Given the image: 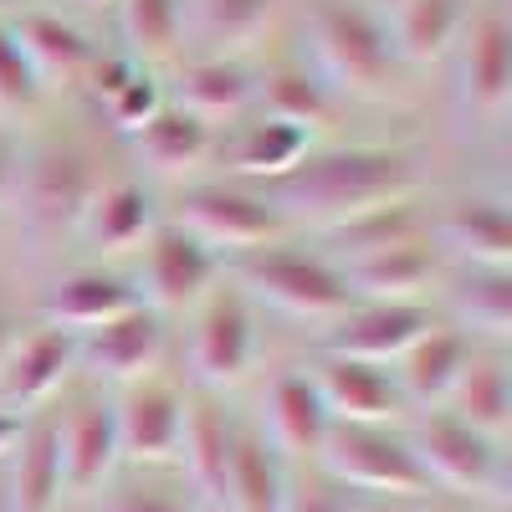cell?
<instances>
[{
    "mask_svg": "<svg viewBox=\"0 0 512 512\" xmlns=\"http://www.w3.org/2000/svg\"><path fill=\"white\" fill-rule=\"evenodd\" d=\"M159 359H164V318L144 303L77 338V369H88L103 384H118V390L154 379Z\"/></svg>",
    "mask_w": 512,
    "mask_h": 512,
    "instance_id": "cell-14",
    "label": "cell"
},
{
    "mask_svg": "<svg viewBox=\"0 0 512 512\" xmlns=\"http://www.w3.org/2000/svg\"><path fill=\"white\" fill-rule=\"evenodd\" d=\"M98 108L108 113V123L118 128V134H139V128L164 108V88H159V77H154L149 67H139V72L128 77L113 98H103Z\"/></svg>",
    "mask_w": 512,
    "mask_h": 512,
    "instance_id": "cell-38",
    "label": "cell"
},
{
    "mask_svg": "<svg viewBox=\"0 0 512 512\" xmlns=\"http://www.w3.org/2000/svg\"><path fill=\"white\" fill-rule=\"evenodd\" d=\"M180 425H185V395L164 379H139L123 384L113 400V431H118V456L159 466L180 456Z\"/></svg>",
    "mask_w": 512,
    "mask_h": 512,
    "instance_id": "cell-15",
    "label": "cell"
},
{
    "mask_svg": "<svg viewBox=\"0 0 512 512\" xmlns=\"http://www.w3.org/2000/svg\"><path fill=\"white\" fill-rule=\"evenodd\" d=\"M93 512H200V507H185V502L164 497L154 487H108L93 502Z\"/></svg>",
    "mask_w": 512,
    "mask_h": 512,
    "instance_id": "cell-40",
    "label": "cell"
},
{
    "mask_svg": "<svg viewBox=\"0 0 512 512\" xmlns=\"http://www.w3.org/2000/svg\"><path fill=\"white\" fill-rule=\"evenodd\" d=\"M333 272L344 277L354 303H425V292L441 287L446 262L425 236H410V241H395V246L349 256V262H338Z\"/></svg>",
    "mask_w": 512,
    "mask_h": 512,
    "instance_id": "cell-13",
    "label": "cell"
},
{
    "mask_svg": "<svg viewBox=\"0 0 512 512\" xmlns=\"http://www.w3.org/2000/svg\"><path fill=\"white\" fill-rule=\"evenodd\" d=\"M369 6H374V11H390V6H400V0H369Z\"/></svg>",
    "mask_w": 512,
    "mask_h": 512,
    "instance_id": "cell-46",
    "label": "cell"
},
{
    "mask_svg": "<svg viewBox=\"0 0 512 512\" xmlns=\"http://www.w3.org/2000/svg\"><path fill=\"white\" fill-rule=\"evenodd\" d=\"M98 185L103 180H98L93 159L77 144H41L21 159L11 200H21V216L36 236H62V231L77 236V221Z\"/></svg>",
    "mask_w": 512,
    "mask_h": 512,
    "instance_id": "cell-9",
    "label": "cell"
},
{
    "mask_svg": "<svg viewBox=\"0 0 512 512\" xmlns=\"http://www.w3.org/2000/svg\"><path fill=\"white\" fill-rule=\"evenodd\" d=\"M41 82H36V72H31V62L21 57V47H16V36H11V26H6V16H0V118H21V113H31L36 103H41Z\"/></svg>",
    "mask_w": 512,
    "mask_h": 512,
    "instance_id": "cell-37",
    "label": "cell"
},
{
    "mask_svg": "<svg viewBox=\"0 0 512 512\" xmlns=\"http://www.w3.org/2000/svg\"><path fill=\"white\" fill-rule=\"evenodd\" d=\"M451 123L461 139L492 134L512 103V26L497 6L472 11L461 41L451 47Z\"/></svg>",
    "mask_w": 512,
    "mask_h": 512,
    "instance_id": "cell-4",
    "label": "cell"
},
{
    "mask_svg": "<svg viewBox=\"0 0 512 512\" xmlns=\"http://www.w3.org/2000/svg\"><path fill=\"white\" fill-rule=\"evenodd\" d=\"M359 512H410V502H400V497H374V502H359Z\"/></svg>",
    "mask_w": 512,
    "mask_h": 512,
    "instance_id": "cell-45",
    "label": "cell"
},
{
    "mask_svg": "<svg viewBox=\"0 0 512 512\" xmlns=\"http://www.w3.org/2000/svg\"><path fill=\"white\" fill-rule=\"evenodd\" d=\"M277 6L282 0H185V31L216 47V57H231L272 26Z\"/></svg>",
    "mask_w": 512,
    "mask_h": 512,
    "instance_id": "cell-33",
    "label": "cell"
},
{
    "mask_svg": "<svg viewBox=\"0 0 512 512\" xmlns=\"http://www.w3.org/2000/svg\"><path fill=\"white\" fill-rule=\"evenodd\" d=\"M287 512H359V497L313 466L308 477H287Z\"/></svg>",
    "mask_w": 512,
    "mask_h": 512,
    "instance_id": "cell-39",
    "label": "cell"
},
{
    "mask_svg": "<svg viewBox=\"0 0 512 512\" xmlns=\"http://www.w3.org/2000/svg\"><path fill=\"white\" fill-rule=\"evenodd\" d=\"M446 287V308L456 318V328L472 338V344L502 349L512 333V272L507 267H451L441 272Z\"/></svg>",
    "mask_w": 512,
    "mask_h": 512,
    "instance_id": "cell-28",
    "label": "cell"
},
{
    "mask_svg": "<svg viewBox=\"0 0 512 512\" xmlns=\"http://www.w3.org/2000/svg\"><path fill=\"white\" fill-rule=\"evenodd\" d=\"M6 26H11L16 47L31 62L41 88H52V82H82L88 67L98 62V47L88 41V31L72 26L57 11H47V6H26L21 16H6Z\"/></svg>",
    "mask_w": 512,
    "mask_h": 512,
    "instance_id": "cell-23",
    "label": "cell"
},
{
    "mask_svg": "<svg viewBox=\"0 0 512 512\" xmlns=\"http://www.w3.org/2000/svg\"><path fill=\"white\" fill-rule=\"evenodd\" d=\"M175 108H185L190 118L200 123H231L241 118L251 103H256V77L241 57H216V52H205V57H190L180 72H175V88L164 93Z\"/></svg>",
    "mask_w": 512,
    "mask_h": 512,
    "instance_id": "cell-26",
    "label": "cell"
},
{
    "mask_svg": "<svg viewBox=\"0 0 512 512\" xmlns=\"http://www.w3.org/2000/svg\"><path fill=\"white\" fill-rule=\"evenodd\" d=\"M190 344H185V359H190V379L195 390H231V384L246 379L251 359H256V313L241 297V287L231 282H216L200 303L190 308Z\"/></svg>",
    "mask_w": 512,
    "mask_h": 512,
    "instance_id": "cell-8",
    "label": "cell"
},
{
    "mask_svg": "<svg viewBox=\"0 0 512 512\" xmlns=\"http://www.w3.org/2000/svg\"><path fill=\"white\" fill-rule=\"evenodd\" d=\"M77 374V338L62 328H36L31 338H16V349L0 364V410H41L62 384Z\"/></svg>",
    "mask_w": 512,
    "mask_h": 512,
    "instance_id": "cell-17",
    "label": "cell"
},
{
    "mask_svg": "<svg viewBox=\"0 0 512 512\" xmlns=\"http://www.w3.org/2000/svg\"><path fill=\"white\" fill-rule=\"evenodd\" d=\"M175 226H185L195 241H205L221 256H241L256 246H272L287 236V221L241 180H210V185H190L175 205Z\"/></svg>",
    "mask_w": 512,
    "mask_h": 512,
    "instance_id": "cell-7",
    "label": "cell"
},
{
    "mask_svg": "<svg viewBox=\"0 0 512 512\" xmlns=\"http://www.w3.org/2000/svg\"><path fill=\"white\" fill-rule=\"evenodd\" d=\"M410 512H472L461 497H446V492H431V497H420V502H410Z\"/></svg>",
    "mask_w": 512,
    "mask_h": 512,
    "instance_id": "cell-43",
    "label": "cell"
},
{
    "mask_svg": "<svg viewBox=\"0 0 512 512\" xmlns=\"http://www.w3.org/2000/svg\"><path fill=\"white\" fill-rule=\"evenodd\" d=\"M313 466L338 487H349L354 497H400V502L431 497V482L415 466L405 431H390V425H333Z\"/></svg>",
    "mask_w": 512,
    "mask_h": 512,
    "instance_id": "cell-5",
    "label": "cell"
},
{
    "mask_svg": "<svg viewBox=\"0 0 512 512\" xmlns=\"http://www.w3.org/2000/svg\"><path fill=\"white\" fill-rule=\"evenodd\" d=\"M425 185V164L415 149L395 144H338V149H308L287 175L251 185L277 216L308 231H333L369 210L415 200Z\"/></svg>",
    "mask_w": 512,
    "mask_h": 512,
    "instance_id": "cell-1",
    "label": "cell"
},
{
    "mask_svg": "<svg viewBox=\"0 0 512 512\" xmlns=\"http://www.w3.org/2000/svg\"><path fill=\"white\" fill-rule=\"evenodd\" d=\"M0 6H6V0H0Z\"/></svg>",
    "mask_w": 512,
    "mask_h": 512,
    "instance_id": "cell-48",
    "label": "cell"
},
{
    "mask_svg": "<svg viewBox=\"0 0 512 512\" xmlns=\"http://www.w3.org/2000/svg\"><path fill=\"white\" fill-rule=\"evenodd\" d=\"M410 236H425V216L415 210V200H400V205H384V210H369V216H354L344 226L323 231V251L328 262H349V256H364V251H379V246H395V241H410Z\"/></svg>",
    "mask_w": 512,
    "mask_h": 512,
    "instance_id": "cell-36",
    "label": "cell"
},
{
    "mask_svg": "<svg viewBox=\"0 0 512 512\" xmlns=\"http://www.w3.org/2000/svg\"><path fill=\"white\" fill-rule=\"evenodd\" d=\"M472 354H477V344H472L461 328L431 323V328H425L415 344L390 364L400 400H405V405H420V410L446 405L451 390H456V379H461V369L472 364Z\"/></svg>",
    "mask_w": 512,
    "mask_h": 512,
    "instance_id": "cell-22",
    "label": "cell"
},
{
    "mask_svg": "<svg viewBox=\"0 0 512 512\" xmlns=\"http://www.w3.org/2000/svg\"><path fill=\"white\" fill-rule=\"evenodd\" d=\"M308 149H313V134H308V128L256 113L251 123L236 128V139H231L226 159H231V175H236L241 185H262V180L287 175V169L303 159Z\"/></svg>",
    "mask_w": 512,
    "mask_h": 512,
    "instance_id": "cell-31",
    "label": "cell"
},
{
    "mask_svg": "<svg viewBox=\"0 0 512 512\" xmlns=\"http://www.w3.org/2000/svg\"><path fill=\"white\" fill-rule=\"evenodd\" d=\"M6 461H11L6 512H57L62 507L67 482H62V446H57V410H31V420L21 425V441Z\"/></svg>",
    "mask_w": 512,
    "mask_h": 512,
    "instance_id": "cell-25",
    "label": "cell"
},
{
    "mask_svg": "<svg viewBox=\"0 0 512 512\" xmlns=\"http://www.w3.org/2000/svg\"><path fill=\"white\" fill-rule=\"evenodd\" d=\"M431 323L436 318L425 303H354L349 313H338L323 328L318 349L323 359H359V364L390 369Z\"/></svg>",
    "mask_w": 512,
    "mask_h": 512,
    "instance_id": "cell-12",
    "label": "cell"
},
{
    "mask_svg": "<svg viewBox=\"0 0 512 512\" xmlns=\"http://www.w3.org/2000/svg\"><path fill=\"white\" fill-rule=\"evenodd\" d=\"M328 431H333V415H328L318 384H313L308 374L287 369V374H277V379L267 384L262 436H267V446H272L282 461H313V456L323 451Z\"/></svg>",
    "mask_w": 512,
    "mask_h": 512,
    "instance_id": "cell-18",
    "label": "cell"
},
{
    "mask_svg": "<svg viewBox=\"0 0 512 512\" xmlns=\"http://www.w3.org/2000/svg\"><path fill=\"white\" fill-rule=\"evenodd\" d=\"M446 405H451L456 420H466L487 441H502L507 425H512V374H507L502 349H482L477 344L472 364L461 369V379H456V390H451Z\"/></svg>",
    "mask_w": 512,
    "mask_h": 512,
    "instance_id": "cell-30",
    "label": "cell"
},
{
    "mask_svg": "<svg viewBox=\"0 0 512 512\" xmlns=\"http://www.w3.org/2000/svg\"><path fill=\"white\" fill-rule=\"evenodd\" d=\"M128 139H134V154L154 169V175H185V169H195L210 149H216V128L190 118L185 108H175L164 98V108Z\"/></svg>",
    "mask_w": 512,
    "mask_h": 512,
    "instance_id": "cell-32",
    "label": "cell"
},
{
    "mask_svg": "<svg viewBox=\"0 0 512 512\" xmlns=\"http://www.w3.org/2000/svg\"><path fill=\"white\" fill-rule=\"evenodd\" d=\"M16 338H21V328H16V318L0 308V364H6V354L16 349Z\"/></svg>",
    "mask_w": 512,
    "mask_h": 512,
    "instance_id": "cell-44",
    "label": "cell"
},
{
    "mask_svg": "<svg viewBox=\"0 0 512 512\" xmlns=\"http://www.w3.org/2000/svg\"><path fill=\"white\" fill-rule=\"evenodd\" d=\"M425 241L451 267H507L512 262V221L502 195H456L425 216Z\"/></svg>",
    "mask_w": 512,
    "mask_h": 512,
    "instance_id": "cell-11",
    "label": "cell"
},
{
    "mask_svg": "<svg viewBox=\"0 0 512 512\" xmlns=\"http://www.w3.org/2000/svg\"><path fill=\"white\" fill-rule=\"evenodd\" d=\"M308 67L333 88V98H379L395 77V52L384 16L369 0H313L308 11Z\"/></svg>",
    "mask_w": 512,
    "mask_h": 512,
    "instance_id": "cell-3",
    "label": "cell"
},
{
    "mask_svg": "<svg viewBox=\"0 0 512 512\" xmlns=\"http://www.w3.org/2000/svg\"><path fill=\"white\" fill-rule=\"evenodd\" d=\"M159 205H154V190L144 180H103L88 200L77 221V241L88 246L93 256H123L149 241V231L159 226Z\"/></svg>",
    "mask_w": 512,
    "mask_h": 512,
    "instance_id": "cell-19",
    "label": "cell"
},
{
    "mask_svg": "<svg viewBox=\"0 0 512 512\" xmlns=\"http://www.w3.org/2000/svg\"><path fill=\"white\" fill-rule=\"evenodd\" d=\"M139 251L144 256H139L134 292H139V303L154 308L159 318L195 308L200 297L221 282V256L210 251L205 241H195L185 226H175L169 216L149 231V241Z\"/></svg>",
    "mask_w": 512,
    "mask_h": 512,
    "instance_id": "cell-10",
    "label": "cell"
},
{
    "mask_svg": "<svg viewBox=\"0 0 512 512\" xmlns=\"http://www.w3.org/2000/svg\"><path fill=\"white\" fill-rule=\"evenodd\" d=\"M128 308H139V292L128 277H118L108 267H77V272L57 277L47 287V297H41V328H62V333L82 338Z\"/></svg>",
    "mask_w": 512,
    "mask_h": 512,
    "instance_id": "cell-20",
    "label": "cell"
},
{
    "mask_svg": "<svg viewBox=\"0 0 512 512\" xmlns=\"http://www.w3.org/2000/svg\"><path fill=\"white\" fill-rule=\"evenodd\" d=\"M221 272H226L231 287H241V297L251 308L262 303L272 313L303 318V323H333L338 313L354 308V297H349L344 277L333 272V262L308 251V246L272 241V246L226 256Z\"/></svg>",
    "mask_w": 512,
    "mask_h": 512,
    "instance_id": "cell-2",
    "label": "cell"
},
{
    "mask_svg": "<svg viewBox=\"0 0 512 512\" xmlns=\"http://www.w3.org/2000/svg\"><path fill=\"white\" fill-rule=\"evenodd\" d=\"M256 103H262L267 118H282V123H297V128H313L338 108L333 88L308 67V62H292V67H277L256 82Z\"/></svg>",
    "mask_w": 512,
    "mask_h": 512,
    "instance_id": "cell-34",
    "label": "cell"
},
{
    "mask_svg": "<svg viewBox=\"0 0 512 512\" xmlns=\"http://www.w3.org/2000/svg\"><path fill=\"white\" fill-rule=\"evenodd\" d=\"M118 31L123 57L139 67L169 62L185 41V0H118Z\"/></svg>",
    "mask_w": 512,
    "mask_h": 512,
    "instance_id": "cell-35",
    "label": "cell"
},
{
    "mask_svg": "<svg viewBox=\"0 0 512 512\" xmlns=\"http://www.w3.org/2000/svg\"><path fill=\"white\" fill-rule=\"evenodd\" d=\"M57 446H62V482L77 497H93L108 487L118 456V431H113V400L88 390L67 410H57Z\"/></svg>",
    "mask_w": 512,
    "mask_h": 512,
    "instance_id": "cell-16",
    "label": "cell"
},
{
    "mask_svg": "<svg viewBox=\"0 0 512 512\" xmlns=\"http://www.w3.org/2000/svg\"><path fill=\"white\" fill-rule=\"evenodd\" d=\"M16 169H21V154H16V144L0 134V210L11 205V195H16Z\"/></svg>",
    "mask_w": 512,
    "mask_h": 512,
    "instance_id": "cell-41",
    "label": "cell"
},
{
    "mask_svg": "<svg viewBox=\"0 0 512 512\" xmlns=\"http://www.w3.org/2000/svg\"><path fill=\"white\" fill-rule=\"evenodd\" d=\"M231 441H236V420L226 415V405L210 390H190L185 395V425H180V456L190 487L221 507L226 502V466H231Z\"/></svg>",
    "mask_w": 512,
    "mask_h": 512,
    "instance_id": "cell-24",
    "label": "cell"
},
{
    "mask_svg": "<svg viewBox=\"0 0 512 512\" xmlns=\"http://www.w3.org/2000/svg\"><path fill=\"white\" fill-rule=\"evenodd\" d=\"M287 477V461L267 446V436L236 425L221 512H287Z\"/></svg>",
    "mask_w": 512,
    "mask_h": 512,
    "instance_id": "cell-29",
    "label": "cell"
},
{
    "mask_svg": "<svg viewBox=\"0 0 512 512\" xmlns=\"http://www.w3.org/2000/svg\"><path fill=\"white\" fill-rule=\"evenodd\" d=\"M318 395L333 415V425H390L405 400L395 390V374L384 364H359V359H318L313 374Z\"/></svg>",
    "mask_w": 512,
    "mask_h": 512,
    "instance_id": "cell-21",
    "label": "cell"
},
{
    "mask_svg": "<svg viewBox=\"0 0 512 512\" xmlns=\"http://www.w3.org/2000/svg\"><path fill=\"white\" fill-rule=\"evenodd\" d=\"M390 52L405 67H431L446 62L451 47L461 41L466 21H472V0H400V6L379 11Z\"/></svg>",
    "mask_w": 512,
    "mask_h": 512,
    "instance_id": "cell-27",
    "label": "cell"
},
{
    "mask_svg": "<svg viewBox=\"0 0 512 512\" xmlns=\"http://www.w3.org/2000/svg\"><path fill=\"white\" fill-rule=\"evenodd\" d=\"M88 6H103V0H88Z\"/></svg>",
    "mask_w": 512,
    "mask_h": 512,
    "instance_id": "cell-47",
    "label": "cell"
},
{
    "mask_svg": "<svg viewBox=\"0 0 512 512\" xmlns=\"http://www.w3.org/2000/svg\"><path fill=\"white\" fill-rule=\"evenodd\" d=\"M405 441L415 451V466L425 472V482H431V492H446L461 502L502 497V487H507L502 441H487L451 410H425L405 431Z\"/></svg>",
    "mask_w": 512,
    "mask_h": 512,
    "instance_id": "cell-6",
    "label": "cell"
},
{
    "mask_svg": "<svg viewBox=\"0 0 512 512\" xmlns=\"http://www.w3.org/2000/svg\"><path fill=\"white\" fill-rule=\"evenodd\" d=\"M21 425H26V415H16V410H0V461H6V456L16 451V441H21Z\"/></svg>",
    "mask_w": 512,
    "mask_h": 512,
    "instance_id": "cell-42",
    "label": "cell"
}]
</instances>
